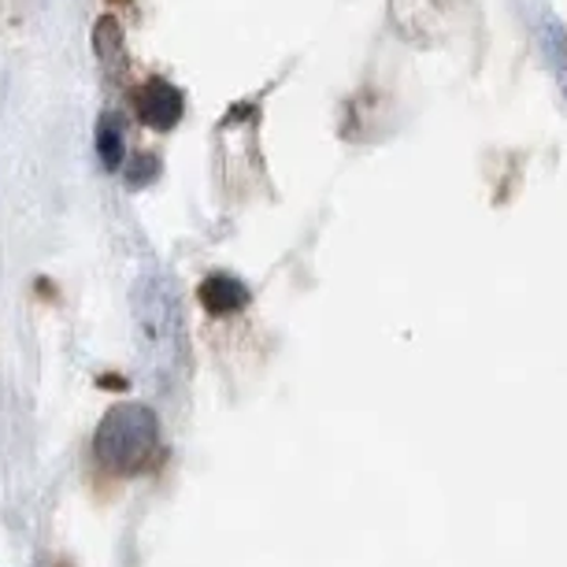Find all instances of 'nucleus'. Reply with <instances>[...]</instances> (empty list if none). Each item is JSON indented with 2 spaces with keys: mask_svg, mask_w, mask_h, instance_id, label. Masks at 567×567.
Segmentation results:
<instances>
[{
  "mask_svg": "<svg viewBox=\"0 0 567 567\" xmlns=\"http://www.w3.org/2000/svg\"><path fill=\"white\" fill-rule=\"evenodd\" d=\"M156 445V420L148 409L137 404H120L104 415L97 431V456L112 471H134L145 464V456Z\"/></svg>",
  "mask_w": 567,
  "mask_h": 567,
  "instance_id": "f257e3e1",
  "label": "nucleus"
},
{
  "mask_svg": "<svg viewBox=\"0 0 567 567\" xmlns=\"http://www.w3.org/2000/svg\"><path fill=\"white\" fill-rule=\"evenodd\" d=\"M137 120L148 131H171L182 120V93L167 79H148L137 90Z\"/></svg>",
  "mask_w": 567,
  "mask_h": 567,
  "instance_id": "f03ea898",
  "label": "nucleus"
},
{
  "mask_svg": "<svg viewBox=\"0 0 567 567\" xmlns=\"http://www.w3.org/2000/svg\"><path fill=\"white\" fill-rule=\"evenodd\" d=\"M97 153H101V164L104 167H123V123L115 120V115H104L101 120V131H97Z\"/></svg>",
  "mask_w": 567,
  "mask_h": 567,
  "instance_id": "20e7f679",
  "label": "nucleus"
},
{
  "mask_svg": "<svg viewBox=\"0 0 567 567\" xmlns=\"http://www.w3.org/2000/svg\"><path fill=\"white\" fill-rule=\"evenodd\" d=\"M200 301H205L212 316H227V312H238V308L249 301V290H245L234 275H212L200 282Z\"/></svg>",
  "mask_w": 567,
  "mask_h": 567,
  "instance_id": "7ed1b4c3",
  "label": "nucleus"
}]
</instances>
